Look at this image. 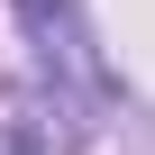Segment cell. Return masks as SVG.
Listing matches in <instances>:
<instances>
[{
  "instance_id": "7a4b0ae2",
  "label": "cell",
  "mask_w": 155,
  "mask_h": 155,
  "mask_svg": "<svg viewBox=\"0 0 155 155\" xmlns=\"http://www.w3.org/2000/svg\"><path fill=\"white\" fill-rule=\"evenodd\" d=\"M0 155H46V137H37V128H18V119H0Z\"/></svg>"
},
{
  "instance_id": "6da1fadb",
  "label": "cell",
  "mask_w": 155,
  "mask_h": 155,
  "mask_svg": "<svg viewBox=\"0 0 155 155\" xmlns=\"http://www.w3.org/2000/svg\"><path fill=\"white\" fill-rule=\"evenodd\" d=\"M28 9V28H37V55H46V73H64L73 91H101V64H91V37H82V18H73V0H18Z\"/></svg>"
}]
</instances>
